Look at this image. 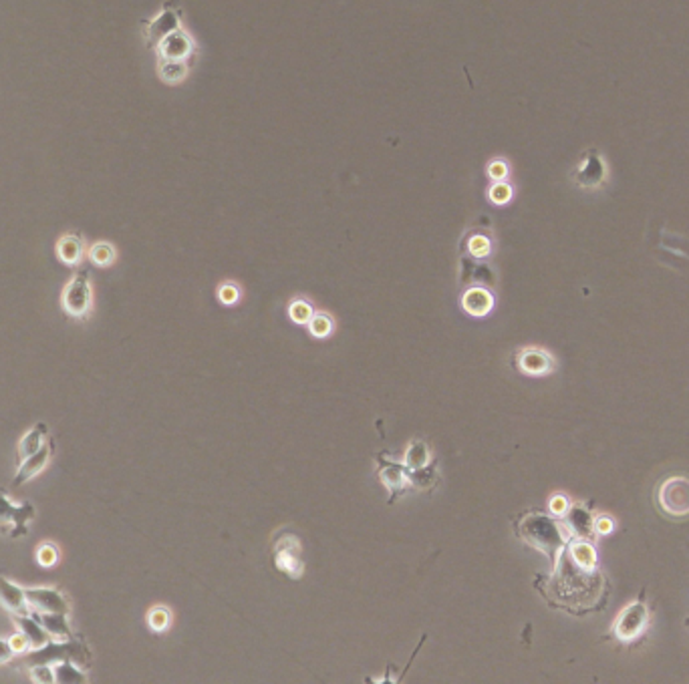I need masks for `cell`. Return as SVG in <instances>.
I'll return each instance as SVG.
<instances>
[{"label":"cell","instance_id":"cell-1","mask_svg":"<svg viewBox=\"0 0 689 684\" xmlns=\"http://www.w3.org/2000/svg\"><path fill=\"white\" fill-rule=\"evenodd\" d=\"M556 572L552 573L551 590H544V598L554 596L558 602L554 606L568 610L571 614H587L592 610H601L609 598V582L605 573L595 568H585L571 558L564 547L556 558Z\"/></svg>","mask_w":689,"mask_h":684},{"label":"cell","instance_id":"cell-2","mask_svg":"<svg viewBox=\"0 0 689 684\" xmlns=\"http://www.w3.org/2000/svg\"><path fill=\"white\" fill-rule=\"evenodd\" d=\"M518 534L522 535L530 546H534L542 554H546L552 561H556L558 554L563 551L566 544L571 542V537H573L566 523L554 522V520L542 515V513L522 517Z\"/></svg>","mask_w":689,"mask_h":684},{"label":"cell","instance_id":"cell-3","mask_svg":"<svg viewBox=\"0 0 689 684\" xmlns=\"http://www.w3.org/2000/svg\"><path fill=\"white\" fill-rule=\"evenodd\" d=\"M35 505L31 501H13L6 491L0 487V535H9L13 539L25 537L28 534V522L35 520Z\"/></svg>","mask_w":689,"mask_h":684},{"label":"cell","instance_id":"cell-4","mask_svg":"<svg viewBox=\"0 0 689 684\" xmlns=\"http://www.w3.org/2000/svg\"><path fill=\"white\" fill-rule=\"evenodd\" d=\"M643 596H645V592H641L639 600L629 604L614 620L613 636L623 644L635 642L639 636L645 634V630L649 626V608H647Z\"/></svg>","mask_w":689,"mask_h":684},{"label":"cell","instance_id":"cell-5","mask_svg":"<svg viewBox=\"0 0 689 684\" xmlns=\"http://www.w3.org/2000/svg\"><path fill=\"white\" fill-rule=\"evenodd\" d=\"M657 503L663 513L671 517L689 515V479L688 477H669L657 487Z\"/></svg>","mask_w":689,"mask_h":684},{"label":"cell","instance_id":"cell-6","mask_svg":"<svg viewBox=\"0 0 689 684\" xmlns=\"http://www.w3.org/2000/svg\"><path fill=\"white\" fill-rule=\"evenodd\" d=\"M61 304H63V310L69 316L77 318V320L87 318L89 312H91V304H93V294H91L87 272H77L67 282L63 296H61Z\"/></svg>","mask_w":689,"mask_h":684},{"label":"cell","instance_id":"cell-7","mask_svg":"<svg viewBox=\"0 0 689 684\" xmlns=\"http://www.w3.org/2000/svg\"><path fill=\"white\" fill-rule=\"evenodd\" d=\"M573 181L583 189H599L607 181V163L597 150H589L573 172Z\"/></svg>","mask_w":689,"mask_h":684},{"label":"cell","instance_id":"cell-8","mask_svg":"<svg viewBox=\"0 0 689 684\" xmlns=\"http://www.w3.org/2000/svg\"><path fill=\"white\" fill-rule=\"evenodd\" d=\"M180 28H184L182 26V11L170 2V4H163L162 11L155 14L151 21L143 23V35H145L148 45L155 47L162 38L176 33Z\"/></svg>","mask_w":689,"mask_h":684},{"label":"cell","instance_id":"cell-9","mask_svg":"<svg viewBox=\"0 0 689 684\" xmlns=\"http://www.w3.org/2000/svg\"><path fill=\"white\" fill-rule=\"evenodd\" d=\"M26 606L37 616L40 614H69L67 598L55 588H25Z\"/></svg>","mask_w":689,"mask_h":684},{"label":"cell","instance_id":"cell-10","mask_svg":"<svg viewBox=\"0 0 689 684\" xmlns=\"http://www.w3.org/2000/svg\"><path fill=\"white\" fill-rule=\"evenodd\" d=\"M160 61H188L196 55V43L189 37L188 30L180 28L176 33L162 38L155 47Z\"/></svg>","mask_w":689,"mask_h":684},{"label":"cell","instance_id":"cell-11","mask_svg":"<svg viewBox=\"0 0 689 684\" xmlns=\"http://www.w3.org/2000/svg\"><path fill=\"white\" fill-rule=\"evenodd\" d=\"M53 453H55V441H53L50 437H47L45 445L38 449L37 453H33V455H28V457H25V459L21 461V467H18L16 475H14L13 486L14 487L23 486V483H26V481H31L33 477H37L38 473L43 471V469L49 465Z\"/></svg>","mask_w":689,"mask_h":684},{"label":"cell","instance_id":"cell-12","mask_svg":"<svg viewBox=\"0 0 689 684\" xmlns=\"http://www.w3.org/2000/svg\"><path fill=\"white\" fill-rule=\"evenodd\" d=\"M516 366L524 374L530 376H542L554 371V359L551 352H546L544 349L539 347H527V349L518 350L516 354Z\"/></svg>","mask_w":689,"mask_h":684},{"label":"cell","instance_id":"cell-13","mask_svg":"<svg viewBox=\"0 0 689 684\" xmlns=\"http://www.w3.org/2000/svg\"><path fill=\"white\" fill-rule=\"evenodd\" d=\"M0 608L11 612L13 616L31 614V610L26 606L25 588L13 584L11 580H6L2 576H0Z\"/></svg>","mask_w":689,"mask_h":684},{"label":"cell","instance_id":"cell-14","mask_svg":"<svg viewBox=\"0 0 689 684\" xmlns=\"http://www.w3.org/2000/svg\"><path fill=\"white\" fill-rule=\"evenodd\" d=\"M462 308L468 314H472L476 318H482V316L490 314V310L494 308V296H492V292L486 290V288H470V290H465L464 296H462Z\"/></svg>","mask_w":689,"mask_h":684},{"label":"cell","instance_id":"cell-15","mask_svg":"<svg viewBox=\"0 0 689 684\" xmlns=\"http://www.w3.org/2000/svg\"><path fill=\"white\" fill-rule=\"evenodd\" d=\"M566 525L571 534L577 535L578 539H589L595 535V515L585 505H573L566 511Z\"/></svg>","mask_w":689,"mask_h":684},{"label":"cell","instance_id":"cell-16","mask_svg":"<svg viewBox=\"0 0 689 684\" xmlns=\"http://www.w3.org/2000/svg\"><path fill=\"white\" fill-rule=\"evenodd\" d=\"M16 626L21 628L18 632H23L25 638L28 640V646L33 650H38V648L47 646L49 644V632L45 630V626L38 622V618H33L31 614H18V616H13Z\"/></svg>","mask_w":689,"mask_h":684},{"label":"cell","instance_id":"cell-17","mask_svg":"<svg viewBox=\"0 0 689 684\" xmlns=\"http://www.w3.org/2000/svg\"><path fill=\"white\" fill-rule=\"evenodd\" d=\"M47 435H49V427L45 423H37L31 431H26L23 439L18 441V457H21V461L28 457V455H33V453H37L38 449L45 445Z\"/></svg>","mask_w":689,"mask_h":684},{"label":"cell","instance_id":"cell-18","mask_svg":"<svg viewBox=\"0 0 689 684\" xmlns=\"http://www.w3.org/2000/svg\"><path fill=\"white\" fill-rule=\"evenodd\" d=\"M158 75L167 85H177L189 75L188 61H160L158 59Z\"/></svg>","mask_w":689,"mask_h":684},{"label":"cell","instance_id":"cell-19","mask_svg":"<svg viewBox=\"0 0 689 684\" xmlns=\"http://www.w3.org/2000/svg\"><path fill=\"white\" fill-rule=\"evenodd\" d=\"M57 254L69 266L79 264V262L83 260V240H81V236L69 234V236L61 237L59 240V246H57Z\"/></svg>","mask_w":689,"mask_h":684},{"label":"cell","instance_id":"cell-20","mask_svg":"<svg viewBox=\"0 0 689 684\" xmlns=\"http://www.w3.org/2000/svg\"><path fill=\"white\" fill-rule=\"evenodd\" d=\"M37 618L38 622L45 626V630L49 632L53 640H67V638H71V628L67 624L69 614H40Z\"/></svg>","mask_w":689,"mask_h":684},{"label":"cell","instance_id":"cell-21","mask_svg":"<svg viewBox=\"0 0 689 684\" xmlns=\"http://www.w3.org/2000/svg\"><path fill=\"white\" fill-rule=\"evenodd\" d=\"M566 549H568L571 558L580 566H585V568H595L597 566V551L587 539H575Z\"/></svg>","mask_w":689,"mask_h":684},{"label":"cell","instance_id":"cell-22","mask_svg":"<svg viewBox=\"0 0 689 684\" xmlns=\"http://www.w3.org/2000/svg\"><path fill=\"white\" fill-rule=\"evenodd\" d=\"M381 479H383V483L389 487V491H391L393 495H395L401 487L409 481V477H407V473H405V469H403V465H397V463H393V465H383V467H381Z\"/></svg>","mask_w":689,"mask_h":684},{"label":"cell","instance_id":"cell-23","mask_svg":"<svg viewBox=\"0 0 689 684\" xmlns=\"http://www.w3.org/2000/svg\"><path fill=\"white\" fill-rule=\"evenodd\" d=\"M55 672V683H85V674L79 671L73 660H59V664L53 668Z\"/></svg>","mask_w":689,"mask_h":684},{"label":"cell","instance_id":"cell-24","mask_svg":"<svg viewBox=\"0 0 689 684\" xmlns=\"http://www.w3.org/2000/svg\"><path fill=\"white\" fill-rule=\"evenodd\" d=\"M427 461H429V449H427L426 443H421V441L412 443L409 449H407V457H405L407 467L414 469V471L415 469H424L427 465Z\"/></svg>","mask_w":689,"mask_h":684},{"label":"cell","instance_id":"cell-25","mask_svg":"<svg viewBox=\"0 0 689 684\" xmlns=\"http://www.w3.org/2000/svg\"><path fill=\"white\" fill-rule=\"evenodd\" d=\"M486 196L494 206H506L514 198V187L508 181H492L486 189Z\"/></svg>","mask_w":689,"mask_h":684},{"label":"cell","instance_id":"cell-26","mask_svg":"<svg viewBox=\"0 0 689 684\" xmlns=\"http://www.w3.org/2000/svg\"><path fill=\"white\" fill-rule=\"evenodd\" d=\"M333 328H335V323L325 312H314L313 318L309 320V330L314 338H326L333 332Z\"/></svg>","mask_w":689,"mask_h":684},{"label":"cell","instance_id":"cell-27","mask_svg":"<svg viewBox=\"0 0 689 684\" xmlns=\"http://www.w3.org/2000/svg\"><path fill=\"white\" fill-rule=\"evenodd\" d=\"M313 314L314 310L313 306H311V302H307L304 298L292 300L289 304V316L292 323L309 324V320L313 318Z\"/></svg>","mask_w":689,"mask_h":684},{"label":"cell","instance_id":"cell-28","mask_svg":"<svg viewBox=\"0 0 689 684\" xmlns=\"http://www.w3.org/2000/svg\"><path fill=\"white\" fill-rule=\"evenodd\" d=\"M89 258H91L93 264H97V266H109L115 260V250L107 242H97V244H93L91 250H89Z\"/></svg>","mask_w":689,"mask_h":684},{"label":"cell","instance_id":"cell-29","mask_svg":"<svg viewBox=\"0 0 689 684\" xmlns=\"http://www.w3.org/2000/svg\"><path fill=\"white\" fill-rule=\"evenodd\" d=\"M486 175H488L490 181H506L510 175V163L504 157H494L486 165Z\"/></svg>","mask_w":689,"mask_h":684},{"label":"cell","instance_id":"cell-30","mask_svg":"<svg viewBox=\"0 0 689 684\" xmlns=\"http://www.w3.org/2000/svg\"><path fill=\"white\" fill-rule=\"evenodd\" d=\"M468 248H470V254H472V256H476V258H486L490 252H492V244H490V240L486 236H482V234H474V236L470 237V242H468Z\"/></svg>","mask_w":689,"mask_h":684},{"label":"cell","instance_id":"cell-31","mask_svg":"<svg viewBox=\"0 0 689 684\" xmlns=\"http://www.w3.org/2000/svg\"><path fill=\"white\" fill-rule=\"evenodd\" d=\"M218 300L222 304H226V306L236 304L240 300V288L234 282H222L220 288H218Z\"/></svg>","mask_w":689,"mask_h":684},{"label":"cell","instance_id":"cell-32","mask_svg":"<svg viewBox=\"0 0 689 684\" xmlns=\"http://www.w3.org/2000/svg\"><path fill=\"white\" fill-rule=\"evenodd\" d=\"M148 622L155 632H162L170 626V610L153 608L150 612V616H148Z\"/></svg>","mask_w":689,"mask_h":684},{"label":"cell","instance_id":"cell-33","mask_svg":"<svg viewBox=\"0 0 689 684\" xmlns=\"http://www.w3.org/2000/svg\"><path fill=\"white\" fill-rule=\"evenodd\" d=\"M31 680L38 684H53L55 683V672L47 664H35L31 668Z\"/></svg>","mask_w":689,"mask_h":684},{"label":"cell","instance_id":"cell-34","mask_svg":"<svg viewBox=\"0 0 689 684\" xmlns=\"http://www.w3.org/2000/svg\"><path fill=\"white\" fill-rule=\"evenodd\" d=\"M276 566L285 572H289L290 576H299L301 573V566L299 561L294 560V556L290 551H280V556H276Z\"/></svg>","mask_w":689,"mask_h":684},{"label":"cell","instance_id":"cell-35","mask_svg":"<svg viewBox=\"0 0 689 684\" xmlns=\"http://www.w3.org/2000/svg\"><path fill=\"white\" fill-rule=\"evenodd\" d=\"M551 511L556 515V517H563V515H566V511H568V499L564 498V495H552L551 498Z\"/></svg>","mask_w":689,"mask_h":684},{"label":"cell","instance_id":"cell-36","mask_svg":"<svg viewBox=\"0 0 689 684\" xmlns=\"http://www.w3.org/2000/svg\"><path fill=\"white\" fill-rule=\"evenodd\" d=\"M613 527H614V523L611 517H607V515H599V517H595V534H601V535L611 534V532H613Z\"/></svg>","mask_w":689,"mask_h":684},{"label":"cell","instance_id":"cell-37","mask_svg":"<svg viewBox=\"0 0 689 684\" xmlns=\"http://www.w3.org/2000/svg\"><path fill=\"white\" fill-rule=\"evenodd\" d=\"M38 561L43 566H53L57 561V549L53 546H40V549H38Z\"/></svg>","mask_w":689,"mask_h":684},{"label":"cell","instance_id":"cell-38","mask_svg":"<svg viewBox=\"0 0 689 684\" xmlns=\"http://www.w3.org/2000/svg\"><path fill=\"white\" fill-rule=\"evenodd\" d=\"M9 642H11V646H13V650L16 652V654H23V652H26V650H31L28 640H26L23 632H18V634H14L13 638H9Z\"/></svg>","mask_w":689,"mask_h":684},{"label":"cell","instance_id":"cell-39","mask_svg":"<svg viewBox=\"0 0 689 684\" xmlns=\"http://www.w3.org/2000/svg\"><path fill=\"white\" fill-rule=\"evenodd\" d=\"M14 656H16V652H14L13 646H11V642L0 638V664H9Z\"/></svg>","mask_w":689,"mask_h":684},{"label":"cell","instance_id":"cell-40","mask_svg":"<svg viewBox=\"0 0 689 684\" xmlns=\"http://www.w3.org/2000/svg\"><path fill=\"white\" fill-rule=\"evenodd\" d=\"M685 626H689V618H688V620H685Z\"/></svg>","mask_w":689,"mask_h":684}]
</instances>
